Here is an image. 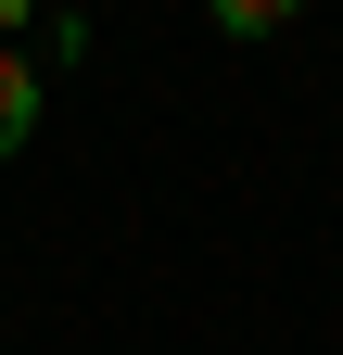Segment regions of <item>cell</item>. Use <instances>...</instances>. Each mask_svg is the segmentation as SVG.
<instances>
[{"label": "cell", "mask_w": 343, "mask_h": 355, "mask_svg": "<svg viewBox=\"0 0 343 355\" xmlns=\"http://www.w3.org/2000/svg\"><path fill=\"white\" fill-rule=\"evenodd\" d=\"M26 140H38V64L0 38V153H26Z\"/></svg>", "instance_id": "1"}, {"label": "cell", "mask_w": 343, "mask_h": 355, "mask_svg": "<svg viewBox=\"0 0 343 355\" xmlns=\"http://www.w3.org/2000/svg\"><path fill=\"white\" fill-rule=\"evenodd\" d=\"M203 13H217V26H229V38H280V26H292V13H306V0H203Z\"/></svg>", "instance_id": "2"}, {"label": "cell", "mask_w": 343, "mask_h": 355, "mask_svg": "<svg viewBox=\"0 0 343 355\" xmlns=\"http://www.w3.org/2000/svg\"><path fill=\"white\" fill-rule=\"evenodd\" d=\"M26 13H38V0H0V38H26Z\"/></svg>", "instance_id": "3"}]
</instances>
